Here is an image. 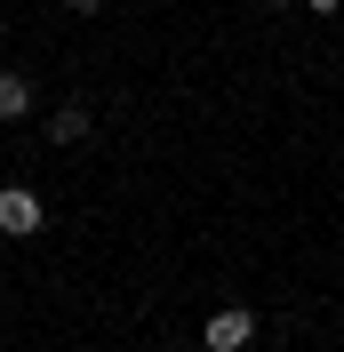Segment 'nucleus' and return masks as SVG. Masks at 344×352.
<instances>
[{
	"instance_id": "39448f33",
	"label": "nucleus",
	"mask_w": 344,
	"mask_h": 352,
	"mask_svg": "<svg viewBox=\"0 0 344 352\" xmlns=\"http://www.w3.org/2000/svg\"><path fill=\"white\" fill-rule=\"evenodd\" d=\"M96 8H105V0H65V16H96Z\"/></svg>"
},
{
	"instance_id": "f03ea898",
	"label": "nucleus",
	"mask_w": 344,
	"mask_h": 352,
	"mask_svg": "<svg viewBox=\"0 0 344 352\" xmlns=\"http://www.w3.org/2000/svg\"><path fill=\"white\" fill-rule=\"evenodd\" d=\"M248 336H257V312H248V305H224V312H208L200 344H208V352H248Z\"/></svg>"
},
{
	"instance_id": "20e7f679",
	"label": "nucleus",
	"mask_w": 344,
	"mask_h": 352,
	"mask_svg": "<svg viewBox=\"0 0 344 352\" xmlns=\"http://www.w3.org/2000/svg\"><path fill=\"white\" fill-rule=\"evenodd\" d=\"M80 136H88V104H65L48 120V144H80Z\"/></svg>"
},
{
	"instance_id": "7ed1b4c3",
	"label": "nucleus",
	"mask_w": 344,
	"mask_h": 352,
	"mask_svg": "<svg viewBox=\"0 0 344 352\" xmlns=\"http://www.w3.org/2000/svg\"><path fill=\"white\" fill-rule=\"evenodd\" d=\"M32 112V80L24 72H0V120H24Z\"/></svg>"
},
{
	"instance_id": "f257e3e1",
	"label": "nucleus",
	"mask_w": 344,
	"mask_h": 352,
	"mask_svg": "<svg viewBox=\"0 0 344 352\" xmlns=\"http://www.w3.org/2000/svg\"><path fill=\"white\" fill-rule=\"evenodd\" d=\"M41 192H32V184H0V232H8V241H32V232H41Z\"/></svg>"
},
{
	"instance_id": "423d86ee",
	"label": "nucleus",
	"mask_w": 344,
	"mask_h": 352,
	"mask_svg": "<svg viewBox=\"0 0 344 352\" xmlns=\"http://www.w3.org/2000/svg\"><path fill=\"white\" fill-rule=\"evenodd\" d=\"M304 8H312V16H328V8H344V0H304Z\"/></svg>"
},
{
	"instance_id": "0eeeda50",
	"label": "nucleus",
	"mask_w": 344,
	"mask_h": 352,
	"mask_svg": "<svg viewBox=\"0 0 344 352\" xmlns=\"http://www.w3.org/2000/svg\"><path fill=\"white\" fill-rule=\"evenodd\" d=\"M272 8H288V0H272Z\"/></svg>"
}]
</instances>
